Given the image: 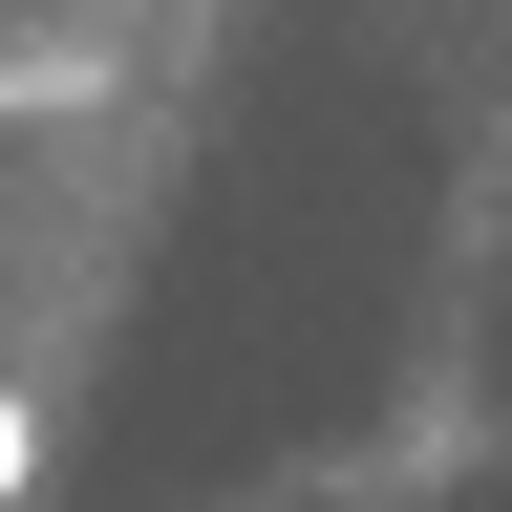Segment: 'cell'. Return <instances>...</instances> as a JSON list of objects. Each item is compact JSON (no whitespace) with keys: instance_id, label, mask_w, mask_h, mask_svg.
<instances>
[{"instance_id":"1","label":"cell","mask_w":512,"mask_h":512,"mask_svg":"<svg viewBox=\"0 0 512 512\" xmlns=\"http://www.w3.org/2000/svg\"><path fill=\"white\" fill-rule=\"evenodd\" d=\"M22 491H43V406L0 384V512H22Z\"/></svg>"}]
</instances>
